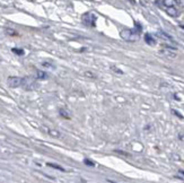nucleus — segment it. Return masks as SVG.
<instances>
[{"mask_svg":"<svg viewBox=\"0 0 184 183\" xmlns=\"http://www.w3.org/2000/svg\"><path fill=\"white\" fill-rule=\"evenodd\" d=\"M120 36L123 39L124 41H128V42H136L139 40V32L135 31V29H122L120 33Z\"/></svg>","mask_w":184,"mask_h":183,"instance_id":"1","label":"nucleus"},{"mask_svg":"<svg viewBox=\"0 0 184 183\" xmlns=\"http://www.w3.org/2000/svg\"><path fill=\"white\" fill-rule=\"evenodd\" d=\"M22 86H23L26 91H32L37 85H36V83L34 81L33 78H31V77H24V78H23V81H22Z\"/></svg>","mask_w":184,"mask_h":183,"instance_id":"2","label":"nucleus"},{"mask_svg":"<svg viewBox=\"0 0 184 183\" xmlns=\"http://www.w3.org/2000/svg\"><path fill=\"white\" fill-rule=\"evenodd\" d=\"M22 81H23V78L16 77V76H15V77H14V76L8 77V79H7L8 86L12 88H17V87H19V86H22Z\"/></svg>","mask_w":184,"mask_h":183,"instance_id":"3","label":"nucleus"},{"mask_svg":"<svg viewBox=\"0 0 184 183\" xmlns=\"http://www.w3.org/2000/svg\"><path fill=\"white\" fill-rule=\"evenodd\" d=\"M95 20H96V17L94 16L90 12H87L83 16V22H84L85 25H89V26H94L95 25Z\"/></svg>","mask_w":184,"mask_h":183,"instance_id":"4","label":"nucleus"},{"mask_svg":"<svg viewBox=\"0 0 184 183\" xmlns=\"http://www.w3.org/2000/svg\"><path fill=\"white\" fill-rule=\"evenodd\" d=\"M159 54L166 57V58H168V59H174V58H176V53L174 51H172V49H171V48L163 49V50H160Z\"/></svg>","mask_w":184,"mask_h":183,"instance_id":"5","label":"nucleus"},{"mask_svg":"<svg viewBox=\"0 0 184 183\" xmlns=\"http://www.w3.org/2000/svg\"><path fill=\"white\" fill-rule=\"evenodd\" d=\"M166 12H167L169 16H172V17H176L177 15H179V12H177V9H176L175 7H167Z\"/></svg>","mask_w":184,"mask_h":183,"instance_id":"6","label":"nucleus"},{"mask_svg":"<svg viewBox=\"0 0 184 183\" xmlns=\"http://www.w3.org/2000/svg\"><path fill=\"white\" fill-rule=\"evenodd\" d=\"M145 41H146V43L149 44V45H155V44H156L154 37H152L150 34H145Z\"/></svg>","mask_w":184,"mask_h":183,"instance_id":"7","label":"nucleus"},{"mask_svg":"<svg viewBox=\"0 0 184 183\" xmlns=\"http://www.w3.org/2000/svg\"><path fill=\"white\" fill-rule=\"evenodd\" d=\"M36 77H37L39 79H46V78H48V74H46L45 71L39 70V71L36 72Z\"/></svg>","mask_w":184,"mask_h":183,"instance_id":"8","label":"nucleus"},{"mask_svg":"<svg viewBox=\"0 0 184 183\" xmlns=\"http://www.w3.org/2000/svg\"><path fill=\"white\" fill-rule=\"evenodd\" d=\"M163 4L166 7H174L176 5V0H163Z\"/></svg>","mask_w":184,"mask_h":183,"instance_id":"9","label":"nucleus"},{"mask_svg":"<svg viewBox=\"0 0 184 183\" xmlns=\"http://www.w3.org/2000/svg\"><path fill=\"white\" fill-rule=\"evenodd\" d=\"M48 133L50 136H52V137H54V138H59L60 137V132L56 131V130H53V129H49L48 130Z\"/></svg>","mask_w":184,"mask_h":183,"instance_id":"10","label":"nucleus"},{"mask_svg":"<svg viewBox=\"0 0 184 183\" xmlns=\"http://www.w3.org/2000/svg\"><path fill=\"white\" fill-rule=\"evenodd\" d=\"M157 35L159 36V37H162V39H164V40H172V37L169 35H167V34L164 32H158L157 33Z\"/></svg>","mask_w":184,"mask_h":183,"instance_id":"11","label":"nucleus"},{"mask_svg":"<svg viewBox=\"0 0 184 183\" xmlns=\"http://www.w3.org/2000/svg\"><path fill=\"white\" fill-rule=\"evenodd\" d=\"M48 166H50V167H53V168H56V170H59V171H62V172H64V168H63V167H61L60 165H56V164H53V163H48Z\"/></svg>","mask_w":184,"mask_h":183,"instance_id":"12","label":"nucleus"},{"mask_svg":"<svg viewBox=\"0 0 184 183\" xmlns=\"http://www.w3.org/2000/svg\"><path fill=\"white\" fill-rule=\"evenodd\" d=\"M12 51L14 52V53H16V54H18V56H23V54H24V51H23V50H20V49L14 48Z\"/></svg>","mask_w":184,"mask_h":183,"instance_id":"13","label":"nucleus"},{"mask_svg":"<svg viewBox=\"0 0 184 183\" xmlns=\"http://www.w3.org/2000/svg\"><path fill=\"white\" fill-rule=\"evenodd\" d=\"M6 32H7L8 35H16V32H15L14 29H10V28H7V29H6Z\"/></svg>","mask_w":184,"mask_h":183,"instance_id":"14","label":"nucleus"},{"mask_svg":"<svg viewBox=\"0 0 184 183\" xmlns=\"http://www.w3.org/2000/svg\"><path fill=\"white\" fill-rule=\"evenodd\" d=\"M60 114H61V116H63V118H66V119H69L68 113H67L66 111H63V110H60Z\"/></svg>","mask_w":184,"mask_h":183,"instance_id":"15","label":"nucleus"},{"mask_svg":"<svg viewBox=\"0 0 184 183\" xmlns=\"http://www.w3.org/2000/svg\"><path fill=\"white\" fill-rule=\"evenodd\" d=\"M84 163L86 164V165H89V166H94V165H95V164L93 163V162H90V161H89V159H87V158L84 161Z\"/></svg>","mask_w":184,"mask_h":183,"instance_id":"16","label":"nucleus"},{"mask_svg":"<svg viewBox=\"0 0 184 183\" xmlns=\"http://www.w3.org/2000/svg\"><path fill=\"white\" fill-rule=\"evenodd\" d=\"M172 112H173V113H175V116H179V118H183V116H181V114H180V113H179V112H176L175 110H172Z\"/></svg>","mask_w":184,"mask_h":183,"instance_id":"17","label":"nucleus"},{"mask_svg":"<svg viewBox=\"0 0 184 183\" xmlns=\"http://www.w3.org/2000/svg\"><path fill=\"white\" fill-rule=\"evenodd\" d=\"M179 2H180V5L182 7H184V0H179Z\"/></svg>","mask_w":184,"mask_h":183,"instance_id":"18","label":"nucleus"}]
</instances>
